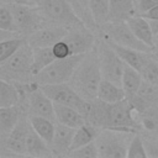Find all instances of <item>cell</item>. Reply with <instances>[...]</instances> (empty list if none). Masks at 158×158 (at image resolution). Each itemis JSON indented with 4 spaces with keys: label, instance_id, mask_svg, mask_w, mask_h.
I'll return each instance as SVG.
<instances>
[{
    "label": "cell",
    "instance_id": "obj_1",
    "mask_svg": "<svg viewBox=\"0 0 158 158\" xmlns=\"http://www.w3.org/2000/svg\"><path fill=\"white\" fill-rule=\"evenodd\" d=\"M102 80V74L100 69L99 57L96 49L88 52L81 58L80 63L75 68L69 84L86 100H93L98 98L99 85Z\"/></svg>",
    "mask_w": 158,
    "mask_h": 158
},
{
    "label": "cell",
    "instance_id": "obj_2",
    "mask_svg": "<svg viewBox=\"0 0 158 158\" xmlns=\"http://www.w3.org/2000/svg\"><path fill=\"white\" fill-rule=\"evenodd\" d=\"M32 64L33 51L32 47L25 42L16 53L0 63V77L15 84H28L33 81Z\"/></svg>",
    "mask_w": 158,
    "mask_h": 158
},
{
    "label": "cell",
    "instance_id": "obj_3",
    "mask_svg": "<svg viewBox=\"0 0 158 158\" xmlns=\"http://www.w3.org/2000/svg\"><path fill=\"white\" fill-rule=\"evenodd\" d=\"M136 132L121 131L114 128L100 130L95 143L99 157L102 158H125L127 157L130 142Z\"/></svg>",
    "mask_w": 158,
    "mask_h": 158
},
{
    "label": "cell",
    "instance_id": "obj_4",
    "mask_svg": "<svg viewBox=\"0 0 158 158\" xmlns=\"http://www.w3.org/2000/svg\"><path fill=\"white\" fill-rule=\"evenodd\" d=\"M47 23L72 27L83 22L74 5L69 0H37L36 4Z\"/></svg>",
    "mask_w": 158,
    "mask_h": 158
},
{
    "label": "cell",
    "instance_id": "obj_5",
    "mask_svg": "<svg viewBox=\"0 0 158 158\" xmlns=\"http://www.w3.org/2000/svg\"><path fill=\"white\" fill-rule=\"evenodd\" d=\"M83 57L84 54H73L67 58H57L38 74H36L33 77V81H36L38 85L69 83Z\"/></svg>",
    "mask_w": 158,
    "mask_h": 158
},
{
    "label": "cell",
    "instance_id": "obj_6",
    "mask_svg": "<svg viewBox=\"0 0 158 158\" xmlns=\"http://www.w3.org/2000/svg\"><path fill=\"white\" fill-rule=\"evenodd\" d=\"M102 38L110 41L112 43L133 48L142 52H153L154 48L149 47L144 42H142L131 30L127 21H109L107 23L100 26Z\"/></svg>",
    "mask_w": 158,
    "mask_h": 158
},
{
    "label": "cell",
    "instance_id": "obj_7",
    "mask_svg": "<svg viewBox=\"0 0 158 158\" xmlns=\"http://www.w3.org/2000/svg\"><path fill=\"white\" fill-rule=\"evenodd\" d=\"M105 128H114L130 132H137L139 130L137 114L135 112L127 98L117 102H107Z\"/></svg>",
    "mask_w": 158,
    "mask_h": 158
},
{
    "label": "cell",
    "instance_id": "obj_8",
    "mask_svg": "<svg viewBox=\"0 0 158 158\" xmlns=\"http://www.w3.org/2000/svg\"><path fill=\"white\" fill-rule=\"evenodd\" d=\"M95 49H96V53L99 57L102 79H106V80H110V81H114V83L121 85L126 63L121 59V57L117 54V52L110 46V43L107 41H105L104 38H101L96 42Z\"/></svg>",
    "mask_w": 158,
    "mask_h": 158
},
{
    "label": "cell",
    "instance_id": "obj_9",
    "mask_svg": "<svg viewBox=\"0 0 158 158\" xmlns=\"http://www.w3.org/2000/svg\"><path fill=\"white\" fill-rule=\"evenodd\" d=\"M40 86L53 100V102L72 106L78 111H80L85 118L90 109V100L84 99L69 83L48 84V85H40Z\"/></svg>",
    "mask_w": 158,
    "mask_h": 158
},
{
    "label": "cell",
    "instance_id": "obj_10",
    "mask_svg": "<svg viewBox=\"0 0 158 158\" xmlns=\"http://www.w3.org/2000/svg\"><path fill=\"white\" fill-rule=\"evenodd\" d=\"M9 7L15 17L19 32L21 35H25L26 37L47 23L44 16L42 15L37 5L12 4L9 5Z\"/></svg>",
    "mask_w": 158,
    "mask_h": 158
},
{
    "label": "cell",
    "instance_id": "obj_11",
    "mask_svg": "<svg viewBox=\"0 0 158 158\" xmlns=\"http://www.w3.org/2000/svg\"><path fill=\"white\" fill-rule=\"evenodd\" d=\"M63 40L69 44L72 54H85L93 51L98 42L95 35L84 21L69 27V31Z\"/></svg>",
    "mask_w": 158,
    "mask_h": 158
},
{
    "label": "cell",
    "instance_id": "obj_12",
    "mask_svg": "<svg viewBox=\"0 0 158 158\" xmlns=\"http://www.w3.org/2000/svg\"><path fill=\"white\" fill-rule=\"evenodd\" d=\"M69 31V27L59 25H49L38 28L26 37V42L32 47H52L58 41L63 40Z\"/></svg>",
    "mask_w": 158,
    "mask_h": 158
},
{
    "label": "cell",
    "instance_id": "obj_13",
    "mask_svg": "<svg viewBox=\"0 0 158 158\" xmlns=\"http://www.w3.org/2000/svg\"><path fill=\"white\" fill-rule=\"evenodd\" d=\"M31 128V123L28 117H21L15 128L9 133V136L1 141L4 148L9 149L15 156L26 157V138L28 131Z\"/></svg>",
    "mask_w": 158,
    "mask_h": 158
},
{
    "label": "cell",
    "instance_id": "obj_14",
    "mask_svg": "<svg viewBox=\"0 0 158 158\" xmlns=\"http://www.w3.org/2000/svg\"><path fill=\"white\" fill-rule=\"evenodd\" d=\"M75 133V128L62 125V123H56V131H54V137L51 144L53 156L57 157H68L70 149H72V143H73V137Z\"/></svg>",
    "mask_w": 158,
    "mask_h": 158
},
{
    "label": "cell",
    "instance_id": "obj_15",
    "mask_svg": "<svg viewBox=\"0 0 158 158\" xmlns=\"http://www.w3.org/2000/svg\"><path fill=\"white\" fill-rule=\"evenodd\" d=\"M107 42L117 52V54L121 57V59L126 64L136 68L139 72H141V69L143 68V65L146 64V62L149 59V57L152 54V52L151 53L149 52H142V51H137V49H133V48H128V47H123V46L112 43L110 41H107Z\"/></svg>",
    "mask_w": 158,
    "mask_h": 158
},
{
    "label": "cell",
    "instance_id": "obj_16",
    "mask_svg": "<svg viewBox=\"0 0 158 158\" xmlns=\"http://www.w3.org/2000/svg\"><path fill=\"white\" fill-rule=\"evenodd\" d=\"M54 111H56V122L58 123L73 128H78L84 123H86L83 114L72 106L54 102Z\"/></svg>",
    "mask_w": 158,
    "mask_h": 158
},
{
    "label": "cell",
    "instance_id": "obj_17",
    "mask_svg": "<svg viewBox=\"0 0 158 158\" xmlns=\"http://www.w3.org/2000/svg\"><path fill=\"white\" fill-rule=\"evenodd\" d=\"M26 156L27 157H51L53 156L51 146L32 128H30L26 138Z\"/></svg>",
    "mask_w": 158,
    "mask_h": 158
},
{
    "label": "cell",
    "instance_id": "obj_18",
    "mask_svg": "<svg viewBox=\"0 0 158 158\" xmlns=\"http://www.w3.org/2000/svg\"><path fill=\"white\" fill-rule=\"evenodd\" d=\"M128 26L133 31V33L146 44L154 48V33L149 25V21L142 15H135L127 20Z\"/></svg>",
    "mask_w": 158,
    "mask_h": 158
},
{
    "label": "cell",
    "instance_id": "obj_19",
    "mask_svg": "<svg viewBox=\"0 0 158 158\" xmlns=\"http://www.w3.org/2000/svg\"><path fill=\"white\" fill-rule=\"evenodd\" d=\"M21 117H22L21 107H19L17 105L7 106V107H0V136H1V141L9 136V133L15 128V126L19 123Z\"/></svg>",
    "mask_w": 158,
    "mask_h": 158
},
{
    "label": "cell",
    "instance_id": "obj_20",
    "mask_svg": "<svg viewBox=\"0 0 158 158\" xmlns=\"http://www.w3.org/2000/svg\"><path fill=\"white\" fill-rule=\"evenodd\" d=\"M135 15L136 0H110V21H127Z\"/></svg>",
    "mask_w": 158,
    "mask_h": 158
},
{
    "label": "cell",
    "instance_id": "obj_21",
    "mask_svg": "<svg viewBox=\"0 0 158 158\" xmlns=\"http://www.w3.org/2000/svg\"><path fill=\"white\" fill-rule=\"evenodd\" d=\"M25 96L22 89L11 81L1 79L0 83V107H7L17 105L21 98Z\"/></svg>",
    "mask_w": 158,
    "mask_h": 158
},
{
    "label": "cell",
    "instance_id": "obj_22",
    "mask_svg": "<svg viewBox=\"0 0 158 158\" xmlns=\"http://www.w3.org/2000/svg\"><path fill=\"white\" fill-rule=\"evenodd\" d=\"M142 81H143V77H142L141 72L137 70L136 68L126 64L125 70H123V75H122V84L121 85L125 90L127 99L135 96L138 93V89L141 88Z\"/></svg>",
    "mask_w": 158,
    "mask_h": 158
},
{
    "label": "cell",
    "instance_id": "obj_23",
    "mask_svg": "<svg viewBox=\"0 0 158 158\" xmlns=\"http://www.w3.org/2000/svg\"><path fill=\"white\" fill-rule=\"evenodd\" d=\"M88 11L95 26H102L110 21V0H88Z\"/></svg>",
    "mask_w": 158,
    "mask_h": 158
},
{
    "label": "cell",
    "instance_id": "obj_24",
    "mask_svg": "<svg viewBox=\"0 0 158 158\" xmlns=\"http://www.w3.org/2000/svg\"><path fill=\"white\" fill-rule=\"evenodd\" d=\"M98 98L105 102L112 104V102H117V101L126 99V94L121 85H118L114 81L102 79L99 85Z\"/></svg>",
    "mask_w": 158,
    "mask_h": 158
},
{
    "label": "cell",
    "instance_id": "obj_25",
    "mask_svg": "<svg viewBox=\"0 0 158 158\" xmlns=\"http://www.w3.org/2000/svg\"><path fill=\"white\" fill-rule=\"evenodd\" d=\"M28 120L32 128L51 146L54 137V131H56L54 121L43 116H35V115H28Z\"/></svg>",
    "mask_w": 158,
    "mask_h": 158
},
{
    "label": "cell",
    "instance_id": "obj_26",
    "mask_svg": "<svg viewBox=\"0 0 158 158\" xmlns=\"http://www.w3.org/2000/svg\"><path fill=\"white\" fill-rule=\"evenodd\" d=\"M100 130L101 128H99L94 125H90V123H84L83 126L75 128V133H74L73 143H72V149H75L78 147H81L84 144L94 142L96 139Z\"/></svg>",
    "mask_w": 158,
    "mask_h": 158
},
{
    "label": "cell",
    "instance_id": "obj_27",
    "mask_svg": "<svg viewBox=\"0 0 158 158\" xmlns=\"http://www.w3.org/2000/svg\"><path fill=\"white\" fill-rule=\"evenodd\" d=\"M33 51V64H32V73L33 77L38 74L42 69L49 65L56 58L52 47H37L32 48Z\"/></svg>",
    "mask_w": 158,
    "mask_h": 158
},
{
    "label": "cell",
    "instance_id": "obj_28",
    "mask_svg": "<svg viewBox=\"0 0 158 158\" xmlns=\"http://www.w3.org/2000/svg\"><path fill=\"white\" fill-rule=\"evenodd\" d=\"M136 95H138L149 109L158 107V85L143 80Z\"/></svg>",
    "mask_w": 158,
    "mask_h": 158
},
{
    "label": "cell",
    "instance_id": "obj_29",
    "mask_svg": "<svg viewBox=\"0 0 158 158\" xmlns=\"http://www.w3.org/2000/svg\"><path fill=\"white\" fill-rule=\"evenodd\" d=\"M25 42L26 40H22L21 37H12L9 40H2L0 42V63L6 60L14 53H16Z\"/></svg>",
    "mask_w": 158,
    "mask_h": 158
},
{
    "label": "cell",
    "instance_id": "obj_30",
    "mask_svg": "<svg viewBox=\"0 0 158 158\" xmlns=\"http://www.w3.org/2000/svg\"><path fill=\"white\" fill-rule=\"evenodd\" d=\"M0 30L19 32L15 17H14L9 5H6V4H1V6H0Z\"/></svg>",
    "mask_w": 158,
    "mask_h": 158
},
{
    "label": "cell",
    "instance_id": "obj_31",
    "mask_svg": "<svg viewBox=\"0 0 158 158\" xmlns=\"http://www.w3.org/2000/svg\"><path fill=\"white\" fill-rule=\"evenodd\" d=\"M127 157H130V158H144V157H148L146 143H144V141L142 139V137L137 132L133 135V137H132V139L130 142Z\"/></svg>",
    "mask_w": 158,
    "mask_h": 158
},
{
    "label": "cell",
    "instance_id": "obj_32",
    "mask_svg": "<svg viewBox=\"0 0 158 158\" xmlns=\"http://www.w3.org/2000/svg\"><path fill=\"white\" fill-rule=\"evenodd\" d=\"M141 74L143 77V80H147L149 83L158 85V60L153 56V52L149 59L143 65V68L141 69Z\"/></svg>",
    "mask_w": 158,
    "mask_h": 158
},
{
    "label": "cell",
    "instance_id": "obj_33",
    "mask_svg": "<svg viewBox=\"0 0 158 158\" xmlns=\"http://www.w3.org/2000/svg\"><path fill=\"white\" fill-rule=\"evenodd\" d=\"M68 157H74V158H96V157H99V151H98L95 141L90 142L88 144H84L81 147H78L75 149H72L69 152Z\"/></svg>",
    "mask_w": 158,
    "mask_h": 158
},
{
    "label": "cell",
    "instance_id": "obj_34",
    "mask_svg": "<svg viewBox=\"0 0 158 158\" xmlns=\"http://www.w3.org/2000/svg\"><path fill=\"white\" fill-rule=\"evenodd\" d=\"M52 49H53V53H54L56 58H58V59L59 58H67V57L73 56L69 44L64 40H60L56 44H53L52 46Z\"/></svg>",
    "mask_w": 158,
    "mask_h": 158
},
{
    "label": "cell",
    "instance_id": "obj_35",
    "mask_svg": "<svg viewBox=\"0 0 158 158\" xmlns=\"http://www.w3.org/2000/svg\"><path fill=\"white\" fill-rule=\"evenodd\" d=\"M158 5V0H137L136 1V10L137 15H142L146 11L153 9Z\"/></svg>",
    "mask_w": 158,
    "mask_h": 158
},
{
    "label": "cell",
    "instance_id": "obj_36",
    "mask_svg": "<svg viewBox=\"0 0 158 158\" xmlns=\"http://www.w3.org/2000/svg\"><path fill=\"white\" fill-rule=\"evenodd\" d=\"M1 4H7V5H12V4L36 5L37 4V0H1Z\"/></svg>",
    "mask_w": 158,
    "mask_h": 158
},
{
    "label": "cell",
    "instance_id": "obj_37",
    "mask_svg": "<svg viewBox=\"0 0 158 158\" xmlns=\"http://www.w3.org/2000/svg\"><path fill=\"white\" fill-rule=\"evenodd\" d=\"M142 16L146 17L147 20H158V5L148 11H146L144 14H142Z\"/></svg>",
    "mask_w": 158,
    "mask_h": 158
},
{
    "label": "cell",
    "instance_id": "obj_38",
    "mask_svg": "<svg viewBox=\"0 0 158 158\" xmlns=\"http://www.w3.org/2000/svg\"><path fill=\"white\" fill-rule=\"evenodd\" d=\"M77 2L79 4V6L83 9V11L85 12V10H88V0H77Z\"/></svg>",
    "mask_w": 158,
    "mask_h": 158
},
{
    "label": "cell",
    "instance_id": "obj_39",
    "mask_svg": "<svg viewBox=\"0 0 158 158\" xmlns=\"http://www.w3.org/2000/svg\"><path fill=\"white\" fill-rule=\"evenodd\" d=\"M69 1H70V2H72V4L74 5V7H75V10H77V9L79 7V9H80V14H84V11H83V9H81V7L79 6V4L77 2V0H69ZM77 11H78V10H77Z\"/></svg>",
    "mask_w": 158,
    "mask_h": 158
},
{
    "label": "cell",
    "instance_id": "obj_40",
    "mask_svg": "<svg viewBox=\"0 0 158 158\" xmlns=\"http://www.w3.org/2000/svg\"><path fill=\"white\" fill-rule=\"evenodd\" d=\"M154 48H158V33L154 35Z\"/></svg>",
    "mask_w": 158,
    "mask_h": 158
},
{
    "label": "cell",
    "instance_id": "obj_41",
    "mask_svg": "<svg viewBox=\"0 0 158 158\" xmlns=\"http://www.w3.org/2000/svg\"><path fill=\"white\" fill-rule=\"evenodd\" d=\"M153 56H154L156 59L158 60V48H154V49H153Z\"/></svg>",
    "mask_w": 158,
    "mask_h": 158
},
{
    "label": "cell",
    "instance_id": "obj_42",
    "mask_svg": "<svg viewBox=\"0 0 158 158\" xmlns=\"http://www.w3.org/2000/svg\"><path fill=\"white\" fill-rule=\"evenodd\" d=\"M136 1H137V0H136Z\"/></svg>",
    "mask_w": 158,
    "mask_h": 158
}]
</instances>
